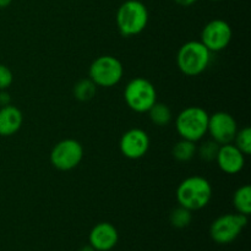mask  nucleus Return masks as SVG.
Returning a JSON list of instances; mask_svg holds the SVG:
<instances>
[{"instance_id":"14","label":"nucleus","mask_w":251,"mask_h":251,"mask_svg":"<svg viewBox=\"0 0 251 251\" xmlns=\"http://www.w3.org/2000/svg\"><path fill=\"white\" fill-rule=\"evenodd\" d=\"M24 124V114L11 103L0 107V136L9 137L17 134Z\"/></svg>"},{"instance_id":"16","label":"nucleus","mask_w":251,"mask_h":251,"mask_svg":"<svg viewBox=\"0 0 251 251\" xmlns=\"http://www.w3.org/2000/svg\"><path fill=\"white\" fill-rule=\"evenodd\" d=\"M150 120L157 126H167L173 120V113L166 103L156 102L147 112Z\"/></svg>"},{"instance_id":"20","label":"nucleus","mask_w":251,"mask_h":251,"mask_svg":"<svg viewBox=\"0 0 251 251\" xmlns=\"http://www.w3.org/2000/svg\"><path fill=\"white\" fill-rule=\"evenodd\" d=\"M221 145L215 142L213 140H208V141L202 142L200 146L196 149V154L200 157V159L205 162H212L216 159V156L218 153Z\"/></svg>"},{"instance_id":"5","label":"nucleus","mask_w":251,"mask_h":251,"mask_svg":"<svg viewBox=\"0 0 251 251\" xmlns=\"http://www.w3.org/2000/svg\"><path fill=\"white\" fill-rule=\"evenodd\" d=\"M124 76V65L113 55H100L91 63L88 78L97 87L110 88L117 86Z\"/></svg>"},{"instance_id":"22","label":"nucleus","mask_w":251,"mask_h":251,"mask_svg":"<svg viewBox=\"0 0 251 251\" xmlns=\"http://www.w3.org/2000/svg\"><path fill=\"white\" fill-rule=\"evenodd\" d=\"M14 82V74L9 66L0 64V91L7 90Z\"/></svg>"},{"instance_id":"2","label":"nucleus","mask_w":251,"mask_h":251,"mask_svg":"<svg viewBox=\"0 0 251 251\" xmlns=\"http://www.w3.org/2000/svg\"><path fill=\"white\" fill-rule=\"evenodd\" d=\"M211 54L201 41H189L176 53V66L185 76H199L207 70L211 63Z\"/></svg>"},{"instance_id":"26","label":"nucleus","mask_w":251,"mask_h":251,"mask_svg":"<svg viewBox=\"0 0 251 251\" xmlns=\"http://www.w3.org/2000/svg\"><path fill=\"white\" fill-rule=\"evenodd\" d=\"M80 251H96V250L93 249V248L91 247L90 244H88V245H86V247H82V248H81Z\"/></svg>"},{"instance_id":"7","label":"nucleus","mask_w":251,"mask_h":251,"mask_svg":"<svg viewBox=\"0 0 251 251\" xmlns=\"http://www.w3.org/2000/svg\"><path fill=\"white\" fill-rule=\"evenodd\" d=\"M85 151L81 142L75 139H64L54 145L50 151V164L60 172H69L77 168L82 162Z\"/></svg>"},{"instance_id":"10","label":"nucleus","mask_w":251,"mask_h":251,"mask_svg":"<svg viewBox=\"0 0 251 251\" xmlns=\"http://www.w3.org/2000/svg\"><path fill=\"white\" fill-rule=\"evenodd\" d=\"M238 123L228 112H216L208 117L207 134L218 145L232 144L238 132Z\"/></svg>"},{"instance_id":"15","label":"nucleus","mask_w":251,"mask_h":251,"mask_svg":"<svg viewBox=\"0 0 251 251\" xmlns=\"http://www.w3.org/2000/svg\"><path fill=\"white\" fill-rule=\"evenodd\" d=\"M233 206L237 213L249 217L251 213V186L249 184L239 186L233 195Z\"/></svg>"},{"instance_id":"1","label":"nucleus","mask_w":251,"mask_h":251,"mask_svg":"<svg viewBox=\"0 0 251 251\" xmlns=\"http://www.w3.org/2000/svg\"><path fill=\"white\" fill-rule=\"evenodd\" d=\"M212 185L201 176H191L181 180L176 193L179 206L188 208L191 212L205 208L212 200Z\"/></svg>"},{"instance_id":"13","label":"nucleus","mask_w":251,"mask_h":251,"mask_svg":"<svg viewBox=\"0 0 251 251\" xmlns=\"http://www.w3.org/2000/svg\"><path fill=\"white\" fill-rule=\"evenodd\" d=\"M118 240L119 233L117 228L109 222L97 223L88 235L90 245L96 251H110L118 244Z\"/></svg>"},{"instance_id":"6","label":"nucleus","mask_w":251,"mask_h":251,"mask_svg":"<svg viewBox=\"0 0 251 251\" xmlns=\"http://www.w3.org/2000/svg\"><path fill=\"white\" fill-rule=\"evenodd\" d=\"M124 100L135 113H147L157 102V91L153 83L145 77H135L124 88Z\"/></svg>"},{"instance_id":"3","label":"nucleus","mask_w":251,"mask_h":251,"mask_svg":"<svg viewBox=\"0 0 251 251\" xmlns=\"http://www.w3.org/2000/svg\"><path fill=\"white\" fill-rule=\"evenodd\" d=\"M149 10L140 0H126L117 11V26L120 34L134 37L145 31L149 24Z\"/></svg>"},{"instance_id":"19","label":"nucleus","mask_w":251,"mask_h":251,"mask_svg":"<svg viewBox=\"0 0 251 251\" xmlns=\"http://www.w3.org/2000/svg\"><path fill=\"white\" fill-rule=\"evenodd\" d=\"M191 221H193V212L183 206H178L176 208H174L169 215V222L176 229L186 228L188 226H190Z\"/></svg>"},{"instance_id":"21","label":"nucleus","mask_w":251,"mask_h":251,"mask_svg":"<svg viewBox=\"0 0 251 251\" xmlns=\"http://www.w3.org/2000/svg\"><path fill=\"white\" fill-rule=\"evenodd\" d=\"M235 146L245 154L249 156L251 154V129L249 126H244L238 130L234 140H233Z\"/></svg>"},{"instance_id":"23","label":"nucleus","mask_w":251,"mask_h":251,"mask_svg":"<svg viewBox=\"0 0 251 251\" xmlns=\"http://www.w3.org/2000/svg\"><path fill=\"white\" fill-rule=\"evenodd\" d=\"M10 102H11V98H10V95L6 92V90L0 91V107L10 104Z\"/></svg>"},{"instance_id":"25","label":"nucleus","mask_w":251,"mask_h":251,"mask_svg":"<svg viewBox=\"0 0 251 251\" xmlns=\"http://www.w3.org/2000/svg\"><path fill=\"white\" fill-rule=\"evenodd\" d=\"M12 2V0H0V9L7 7Z\"/></svg>"},{"instance_id":"9","label":"nucleus","mask_w":251,"mask_h":251,"mask_svg":"<svg viewBox=\"0 0 251 251\" xmlns=\"http://www.w3.org/2000/svg\"><path fill=\"white\" fill-rule=\"evenodd\" d=\"M233 29L227 21L222 19L211 20L205 25L201 32V43L211 51H222L230 44Z\"/></svg>"},{"instance_id":"8","label":"nucleus","mask_w":251,"mask_h":251,"mask_svg":"<svg viewBox=\"0 0 251 251\" xmlns=\"http://www.w3.org/2000/svg\"><path fill=\"white\" fill-rule=\"evenodd\" d=\"M248 217L240 213H227L216 218L210 227V235L217 244H230L247 227Z\"/></svg>"},{"instance_id":"18","label":"nucleus","mask_w":251,"mask_h":251,"mask_svg":"<svg viewBox=\"0 0 251 251\" xmlns=\"http://www.w3.org/2000/svg\"><path fill=\"white\" fill-rule=\"evenodd\" d=\"M74 97L80 102H88L92 100L97 93V86L90 78H82L77 81L73 88Z\"/></svg>"},{"instance_id":"4","label":"nucleus","mask_w":251,"mask_h":251,"mask_svg":"<svg viewBox=\"0 0 251 251\" xmlns=\"http://www.w3.org/2000/svg\"><path fill=\"white\" fill-rule=\"evenodd\" d=\"M208 114L199 105L186 107L176 115V130L180 139L199 142L207 134Z\"/></svg>"},{"instance_id":"11","label":"nucleus","mask_w":251,"mask_h":251,"mask_svg":"<svg viewBox=\"0 0 251 251\" xmlns=\"http://www.w3.org/2000/svg\"><path fill=\"white\" fill-rule=\"evenodd\" d=\"M150 145L151 140L149 134L144 129L132 127L125 131L120 137L119 149L125 158L136 161L146 156L150 150Z\"/></svg>"},{"instance_id":"27","label":"nucleus","mask_w":251,"mask_h":251,"mask_svg":"<svg viewBox=\"0 0 251 251\" xmlns=\"http://www.w3.org/2000/svg\"><path fill=\"white\" fill-rule=\"evenodd\" d=\"M210 1H222V0H210Z\"/></svg>"},{"instance_id":"17","label":"nucleus","mask_w":251,"mask_h":251,"mask_svg":"<svg viewBox=\"0 0 251 251\" xmlns=\"http://www.w3.org/2000/svg\"><path fill=\"white\" fill-rule=\"evenodd\" d=\"M196 149H198L196 142L180 139L172 149V156L176 162L186 163L196 156Z\"/></svg>"},{"instance_id":"12","label":"nucleus","mask_w":251,"mask_h":251,"mask_svg":"<svg viewBox=\"0 0 251 251\" xmlns=\"http://www.w3.org/2000/svg\"><path fill=\"white\" fill-rule=\"evenodd\" d=\"M245 157L247 156L232 142V144L221 145L215 161L223 173L234 176L244 169Z\"/></svg>"},{"instance_id":"24","label":"nucleus","mask_w":251,"mask_h":251,"mask_svg":"<svg viewBox=\"0 0 251 251\" xmlns=\"http://www.w3.org/2000/svg\"><path fill=\"white\" fill-rule=\"evenodd\" d=\"M174 1L178 5H180V6H191V5L195 4L198 0H174Z\"/></svg>"}]
</instances>
